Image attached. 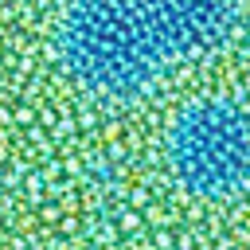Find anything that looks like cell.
Wrapping results in <instances>:
<instances>
[{
  "instance_id": "6da1fadb",
  "label": "cell",
  "mask_w": 250,
  "mask_h": 250,
  "mask_svg": "<svg viewBox=\"0 0 250 250\" xmlns=\"http://www.w3.org/2000/svg\"><path fill=\"white\" fill-rule=\"evenodd\" d=\"M0 250H250V0H0Z\"/></svg>"
}]
</instances>
